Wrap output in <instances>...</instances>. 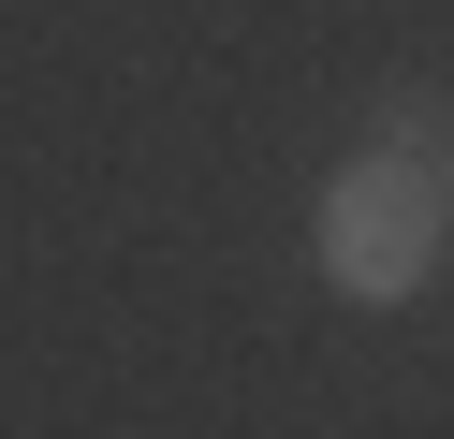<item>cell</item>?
<instances>
[{"mask_svg":"<svg viewBox=\"0 0 454 439\" xmlns=\"http://www.w3.org/2000/svg\"><path fill=\"white\" fill-rule=\"evenodd\" d=\"M440 249H454L440 161H381V146H352V161L323 176V205H308V263H323V293H352V308H411V293L440 278Z\"/></svg>","mask_w":454,"mask_h":439,"instance_id":"1","label":"cell"},{"mask_svg":"<svg viewBox=\"0 0 454 439\" xmlns=\"http://www.w3.org/2000/svg\"><path fill=\"white\" fill-rule=\"evenodd\" d=\"M440 191H454V146H440Z\"/></svg>","mask_w":454,"mask_h":439,"instance_id":"2","label":"cell"}]
</instances>
